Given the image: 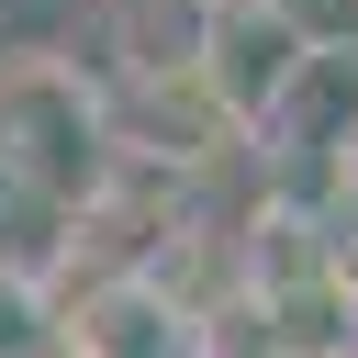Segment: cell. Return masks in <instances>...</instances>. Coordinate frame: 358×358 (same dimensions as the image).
<instances>
[{"label": "cell", "mask_w": 358, "mask_h": 358, "mask_svg": "<svg viewBox=\"0 0 358 358\" xmlns=\"http://www.w3.org/2000/svg\"><path fill=\"white\" fill-rule=\"evenodd\" d=\"M190 90L213 101V123L224 134H268L291 101H302V78L324 67L302 34H291V11L280 0H201V22H190Z\"/></svg>", "instance_id": "cell-1"}, {"label": "cell", "mask_w": 358, "mask_h": 358, "mask_svg": "<svg viewBox=\"0 0 358 358\" xmlns=\"http://www.w3.org/2000/svg\"><path fill=\"white\" fill-rule=\"evenodd\" d=\"M0 157L45 201H90L112 168V101H90L78 67L22 56V67H0Z\"/></svg>", "instance_id": "cell-2"}, {"label": "cell", "mask_w": 358, "mask_h": 358, "mask_svg": "<svg viewBox=\"0 0 358 358\" xmlns=\"http://www.w3.org/2000/svg\"><path fill=\"white\" fill-rule=\"evenodd\" d=\"M56 336H67L78 358H201V313H190L157 268H101V280L56 313Z\"/></svg>", "instance_id": "cell-3"}, {"label": "cell", "mask_w": 358, "mask_h": 358, "mask_svg": "<svg viewBox=\"0 0 358 358\" xmlns=\"http://www.w3.org/2000/svg\"><path fill=\"white\" fill-rule=\"evenodd\" d=\"M257 358H358V302L336 268L291 280V291H257Z\"/></svg>", "instance_id": "cell-4"}, {"label": "cell", "mask_w": 358, "mask_h": 358, "mask_svg": "<svg viewBox=\"0 0 358 358\" xmlns=\"http://www.w3.org/2000/svg\"><path fill=\"white\" fill-rule=\"evenodd\" d=\"M280 11H291V34H302V45H313V56H324V45H347V34H358V0H280Z\"/></svg>", "instance_id": "cell-5"}, {"label": "cell", "mask_w": 358, "mask_h": 358, "mask_svg": "<svg viewBox=\"0 0 358 358\" xmlns=\"http://www.w3.org/2000/svg\"><path fill=\"white\" fill-rule=\"evenodd\" d=\"M324 179H336V201L358 213V123H336V134H324Z\"/></svg>", "instance_id": "cell-6"}, {"label": "cell", "mask_w": 358, "mask_h": 358, "mask_svg": "<svg viewBox=\"0 0 358 358\" xmlns=\"http://www.w3.org/2000/svg\"><path fill=\"white\" fill-rule=\"evenodd\" d=\"M324 268H336V280H347V302H358V213H347V224L324 235Z\"/></svg>", "instance_id": "cell-7"}, {"label": "cell", "mask_w": 358, "mask_h": 358, "mask_svg": "<svg viewBox=\"0 0 358 358\" xmlns=\"http://www.w3.org/2000/svg\"><path fill=\"white\" fill-rule=\"evenodd\" d=\"M11 201H22V179H11V157H0V213H11Z\"/></svg>", "instance_id": "cell-8"}, {"label": "cell", "mask_w": 358, "mask_h": 358, "mask_svg": "<svg viewBox=\"0 0 358 358\" xmlns=\"http://www.w3.org/2000/svg\"><path fill=\"white\" fill-rule=\"evenodd\" d=\"M22 358H78V347H67V336H45V347H22Z\"/></svg>", "instance_id": "cell-9"}]
</instances>
